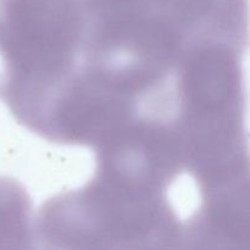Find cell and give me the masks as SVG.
Segmentation results:
<instances>
[{
	"mask_svg": "<svg viewBox=\"0 0 250 250\" xmlns=\"http://www.w3.org/2000/svg\"><path fill=\"white\" fill-rule=\"evenodd\" d=\"M198 192L181 250H250V172Z\"/></svg>",
	"mask_w": 250,
	"mask_h": 250,
	"instance_id": "cell-2",
	"label": "cell"
},
{
	"mask_svg": "<svg viewBox=\"0 0 250 250\" xmlns=\"http://www.w3.org/2000/svg\"><path fill=\"white\" fill-rule=\"evenodd\" d=\"M0 250H36V217L26 188L0 176Z\"/></svg>",
	"mask_w": 250,
	"mask_h": 250,
	"instance_id": "cell-3",
	"label": "cell"
},
{
	"mask_svg": "<svg viewBox=\"0 0 250 250\" xmlns=\"http://www.w3.org/2000/svg\"><path fill=\"white\" fill-rule=\"evenodd\" d=\"M167 187L95 166L82 187L60 193L36 215V250H181L185 220Z\"/></svg>",
	"mask_w": 250,
	"mask_h": 250,
	"instance_id": "cell-1",
	"label": "cell"
}]
</instances>
